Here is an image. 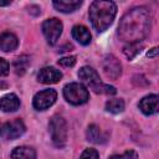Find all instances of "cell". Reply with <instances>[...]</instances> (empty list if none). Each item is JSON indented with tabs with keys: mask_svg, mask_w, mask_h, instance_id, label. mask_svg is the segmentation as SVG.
Segmentation results:
<instances>
[{
	"mask_svg": "<svg viewBox=\"0 0 159 159\" xmlns=\"http://www.w3.org/2000/svg\"><path fill=\"white\" fill-rule=\"evenodd\" d=\"M139 109L147 114V116H152L154 113L158 112V96L157 94H149L145 96L144 98L140 99L139 102Z\"/></svg>",
	"mask_w": 159,
	"mask_h": 159,
	"instance_id": "8fae6325",
	"label": "cell"
},
{
	"mask_svg": "<svg viewBox=\"0 0 159 159\" xmlns=\"http://www.w3.org/2000/svg\"><path fill=\"white\" fill-rule=\"evenodd\" d=\"M80 159H99V155L96 149L88 148V149H84V152L81 154Z\"/></svg>",
	"mask_w": 159,
	"mask_h": 159,
	"instance_id": "7402d4cb",
	"label": "cell"
},
{
	"mask_svg": "<svg viewBox=\"0 0 159 159\" xmlns=\"http://www.w3.org/2000/svg\"><path fill=\"white\" fill-rule=\"evenodd\" d=\"M80 80H82L93 92L96 93H103V94H116V88L109 84H104L98 73L89 66H83L78 72Z\"/></svg>",
	"mask_w": 159,
	"mask_h": 159,
	"instance_id": "3957f363",
	"label": "cell"
},
{
	"mask_svg": "<svg viewBox=\"0 0 159 159\" xmlns=\"http://www.w3.org/2000/svg\"><path fill=\"white\" fill-rule=\"evenodd\" d=\"M142 48H143V45L139 43V42H135V43H128V45L124 47L123 52H124V55H125L129 60H132L133 57H135V56L142 51Z\"/></svg>",
	"mask_w": 159,
	"mask_h": 159,
	"instance_id": "ffe728a7",
	"label": "cell"
},
{
	"mask_svg": "<svg viewBox=\"0 0 159 159\" xmlns=\"http://www.w3.org/2000/svg\"><path fill=\"white\" fill-rule=\"evenodd\" d=\"M19 45L17 37L12 32H2L0 34V50L4 52L14 51Z\"/></svg>",
	"mask_w": 159,
	"mask_h": 159,
	"instance_id": "4fadbf2b",
	"label": "cell"
},
{
	"mask_svg": "<svg viewBox=\"0 0 159 159\" xmlns=\"http://www.w3.org/2000/svg\"><path fill=\"white\" fill-rule=\"evenodd\" d=\"M29 63H30V58L27 56H20L15 60L14 62V70L17 75H24L29 67Z\"/></svg>",
	"mask_w": 159,
	"mask_h": 159,
	"instance_id": "d6986e66",
	"label": "cell"
},
{
	"mask_svg": "<svg viewBox=\"0 0 159 159\" xmlns=\"http://www.w3.org/2000/svg\"><path fill=\"white\" fill-rule=\"evenodd\" d=\"M25 124L21 119H14L0 125V137L7 140L16 139L25 133Z\"/></svg>",
	"mask_w": 159,
	"mask_h": 159,
	"instance_id": "52a82bcc",
	"label": "cell"
},
{
	"mask_svg": "<svg viewBox=\"0 0 159 159\" xmlns=\"http://www.w3.org/2000/svg\"><path fill=\"white\" fill-rule=\"evenodd\" d=\"M56 98H57L56 91L52 88H47V89L37 92L34 96L32 104L37 111H45V109L50 108L56 102Z\"/></svg>",
	"mask_w": 159,
	"mask_h": 159,
	"instance_id": "ba28073f",
	"label": "cell"
},
{
	"mask_svg": "<svg viewBox=\"0 0 159 159\" xmlns=\"http://www.w3.org/2000/svg\"><path fill=\"white\" fill-rule=\"evenodd\" d=\"M58 63L61 66H63V67H72L76 63V57L75 56H67V57L60 58L58 60Z\"/></svg>",
	"mask_w": 159,
	"mask_h": 159,
	"instance_id": "603a6c76",
	"label": "cell"
},
{
	"mask_svg": "<svg viewBox=\"0 0 159 159\" xmlns=\"http://www.w3.org/2000/svg\"><path fill=\"white\" fill-rule=\"evenodd\" d=\"M150 30V14L145 7H134L129 10L119 21L118 36L127 43L140 42L147 37Z\"/></svg>",
	"mask_w": 159,
	"mask_h": 159,
	"instance_id": "6da1fadb",
	"label": "cell"
},
{
	"mask_svg": "<svg viewBox=\"0 0 159 159\" xmlns=\"http://www.w3.org/2000/svg\"><path fill=\"white\" fill-rule=\"evenodd\" d=\"M106 109L111 113H120L124 111V101L120 98H114V99H109L106 103Z\"/></svg>",
	"mask_w": 159,
	"mask_h": 159,
	"instance_id": "ac0fdd59",
	"label": "cell"
},
{
	"mask_svg": "<svg viewBox=\"0 0 159 159\" xmlns=\"http://www.w3.org/2000/svg\"><path fill=\"white\" fill-rule=\"evenodd\" d=\"M157 53H158V48H157V47H153V48L148 52V57H155Z\"/></svg>",
	"mask_w": 159,
	"mask_h": 159,
	"instance_id": "d4e9b609",
	"label": "cell"
},
{
	"mask_svg": "<svg viewBox=\"0 0 159 159\" xmlns=\"http://www.w3.org/2000/svg\"><path fill=\"white\" fill-rule=\"evenodd\" d=\"M103 71L106 76L111 80H117L122 73V65L117 57L113 55H107L103 60Z\"/></svg>",
	"mask_w": 159,
	"mask_h": 159,
	"instance_id": "9c48e42d",
	"label": "cell"
},
{
	"mask_svg": "<svg viewBox=\"0 0 159 159\" xmlns=\"http://www.w3.org/2000/svg\"><path fill=\"white\" fill-rule=\"evenodd\" d=\"M108 159H138V154L134 150H127L123 154H114L111 155Z\"/></svg>",
	"mask_w": 159,
	"mask_h": 159,
	"instance_id": "44dd1931",
	"label": "cell"
},
{
	"mask_svg": "<svg viewBox=\"0 0 159 159\" xmlns=\"http://www.w3.org/2000/svg\"><path fill=\"white\" fill-rule=\"evenodd\" d=\"M52 4L55 6V9L61 12H73L82 5V1H80V0H60V1H53Z\"/></svg>",
	"mask_w": 159,
	"mask_h": 159,
	"instance_id": "9a60e30c",
	"label": "cell"
},
{
	"mask_svg": "<svg viewBox=\"0 0 159 159\" xmlns=\"http://www.w3.org/2000/svg\"><path fill=\"white\" fill-rule=\"evenodd\" d=\"M11 2L10 1H0V6H6V5H10Z\"/></svg>",
	"mask_w": 159,
	"mask_h": 159,
	"instance_id": "484cf974",
	"label": "cell"
},
{
	"mask_svg": "<svg viewBox=\"0 0 159 159\" xmlns=\"http://www.w3.org/2000/svg\"><path fill=\"white\" fill-rule=\"evenodd\" d=\"M9 73V62L0 57V76H5Z\"/></svg>",
	"mask_w": 159,
	"mask_h": 159,
	"instance_id": "cb8c5ba5",
	"label": "cell"
},
{
	"mask_svg": "<svg viewBox=\"0 0 159 159\" xmlns=\"http://www.w3.org/2000/svg\"><path fill=\"white\" fill-rule=\"evenodd\" d=\"M87 139L92 143H96V144H99V143H104L107 140V135L101 130L99 127H97L96 124H91L88 128H87Z\"/></svg>",
	"mask_w": 159,
	"mask_h": 159,
	"instance_id": "2e32d148",
	"label": "cell"
},
{
	"mask_svg": "<svg viewBox=\"0 0 159 159\" xmlns=\"http://www.w3.org/2000/svg\"><path fill=\"white\" fill-rule=\"evenodd\" d=\"M11 158L12 159H36V152L31 147L21 145V147H16L11 152Z\"/></svg>",
	"mask_w": 159,
	"mask_h": 159,
	"instance_id": "e0dca14e",
	"label": "cell"
},
{
	"mask_svg": "<svg viewBox=\"0 0 159 159\" xmlns=\"http://www.w3.org/2000/svg\"><path fill=\"white\" fill-rule=\"evenodd\" d=\"M20 107V99L15 93H7L0 98V109L2 112H15Z\"/></svg>",
	"mask_w": 159,
	"mask_h": 159,
	"instance_id": "7c38bea8",
	"label": "cell"
},
{
	"mask_svg": "<svg viewBox=\"0 0 159 159\" xmlns=\"http://www.w3.org/2000/svg\"><path fill=\"white\" fill-rule=\"evenodd\" d=\"M116 14L117 6L113 1L97 0L93 1L89 6V20L92 26L98 32H102L109 27L116 17Z\"/></svg>",
	"mask_w": 159,
	"mask_h": 159,
	"instance_id": "7a4b0ae2",
	"label": "cell"
},
{
	"mask_svg": "<svg viewBox=\"0 0 159 159\" xmlns=\"http://www.w3.org/2000/svg\"><path fill=\"white\" fill-rule=\"evenodd\" d=\"M63 97L66 98V101L68 103H71L73 106H80V104H83L88 101L89 93L82 83L72 82V83H68L65 86Z\"/></svg>",
	"mask_w": 159,
	"mask_h": 159,
	"instance_id": "277c9868",
	"label": "cell"
},
{
	"mask_svg": "<svg viewBox=\"0 0 159 159\" xmlns=\"http://www.w3.org/2000/svg\"><path fill=\"white\" fill-rule=\"evenodd\" d=\"M72 36L81 45H88L91 42V32L83 25H76L72 27Z\"/></svg>",
	"mask_w": 159,
	"mask_h": 159,
	"instance_id": "5bb4252c",
	"label": "cell"
},
{
	"mask_svg": "<svg viewBox=\"0 0 159 159\" xmlns=\"http://www.w3.org/2000/svg\"><path fill=\"white\" fill-rule=\"evenodd\" d=\"M62 29H63L62 22L56 17L47 19L42 24V32L50 45H55L57 42V40L62 34Z\"/></svg>",
	"mask_w": 159,
	"mask_h": 159,
	"instance_id": "8992f818",
	"label": "cell"
},
{
	"mask_svg": "<svg viewBox=\"0 0 159 159\" xmlns=\"http://www.w3.org/2000/svg\"><path fill=\"white\" fill-rule=\"evenodd\" d=\"M51 139L56 147H63L67 140V124L61 116H53L48 123Z\"/></svg>",
	"mask_w": 159,
	"mask_h": 159,
	"instance_id": "5b68a950",
	"label": "cell"
},
{
	"mask_svg": "<svg viewBox=\"0 0 159 159\" xmlns=\"http://www.w3.org/2000/svg\"><path fill=\"white\" fill-rule=\"evenodd\" d=\"M61 78H62L61 71H58L55 67H43L37 73V81L45 84L57 83Z\"/></svg>",
	"mask_w": 159,
	"mask_h": 159,
	"instance_id": "30bf717a",
	"label": "cell"
}]
</instances>
